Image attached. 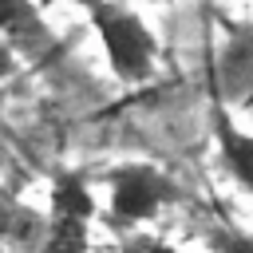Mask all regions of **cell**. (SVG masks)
Returning a JSON list of instances; mask_svg holds the SVG:
<instances>
[{
	"instance_id": "7a4b0ae2",
	"label": "cell",
	"mask_w": 253,
	"mask_h": 253,
	"mask_svg": "<svg viewBox=\"0 0 253 253\" xmlns=\"http://www.w3.org/2000/svg\"><path fill=\"white\" fill-rule=\"evenodd\" d=\"M95 210L91 178L83 170H59L47 190V213L40 217V253H87Z\"/></svg>"
},
{
	"instance_id": "7c38bea8",
	"label": "cell",
	"mask_w": 253,
	"mask_h": 253,
	"mask_svg": "<svg viewBox=\"0 0 253 253\" xmlns=\"http://www.w3.org/2000/svg\"><path fill=\"white\" fill-rule=\"evenodd\" d=\"M130 4H174V0H130Z\"/></svg>"
},
{
	"instance_id": "9c48e42d",
	"label": "cell",
	"mask_w": 253,
	"mask_h": 253,
	"mask_svg": "<svg viewBox=\"0 0 253 253\" xmlns=\"http://www.w3.org/2000/svg\"><path fill=\"white\" fill-rule=\"evenodd\" d=\"M8 75H16V51L0 40V79H8Z\"/></svg>"
},
{
	"instance_id": "6da1fadb",
	"label": "cell",
	"mask_w": 253,
	"mask_h": 253,
	"mask_svg": "<svg viewBox=\"0 0 253 253\" xmlns=\"http://www.w3.org/2000/svg\"><path fill=\"white\" fill-rule=\"evenodd\" d=\"M99 43H103V55H107V67L119 83L126 87H138L154 75L158 67V36L150 32V24L138 16V8L130 0H103L87 12Z\"/></svg>"
},
{
	"instance_id": "ba28073f",
	"label": "cell",
	"mask_w": 253,
	"mask_h": 253,
	"mask_svg": "<svg viewBox=\"0 0 253 253\" xmlns=\"http://www.w3.org/2000/svg\"><path fill=\"white\" fill-rule=\"evenodd\" d=\"M24 233H40V217L28 213L24 206H16V202H8V198L0 194V241L24 237Z\"/></svg>"
},
{
	"instance_id": "8fae6325",
	"label": "cell",
	"mask_w": 253,
	"mask_h": 253,
	"mask_svg": "<svg viewBox=\"0 0 253 253\" xmlns=\"http://www.w3.org/2000/svg\"><path fill=\"white\" fill-rule=\"evenodd\" d=\"M75 4H79L83 12H91V8H95V4H103V0H75Z\"/></svg>"
},
{
	"instance_id": "3957f363",
	"label": "cell",
	"mask_w": 253,
	"mask_h": 253,
	"mask_svg": "<svg viewBox=\"0 0 253 253\" xmlns=\"http://www.w3.org/2000/svg\"><path fill=\"white\" fill-rule=\"evenodd\" d=\"M107 182V217L119 229H134L158 217L166 206L182 202V186L154 162H119L103 174Z\"/></svg>"
},
{
	"instance_id": "30bf717a",
	"label": "cell",
	"mask_w": 253,
	"mask_h": 253,
	"mask_svg": "<svg viewBox=\"0 0 253 253\" xmlns=\"http://www.w3.org/2000/svg\"><path fill=\"white\" fill-rule=\"evenodd\" d=\"M237 107H241V111H245V115H249V119H253V91H249V99H241V103H237Z\"/></svg>"
},
{
	"instance_id": "52a82bcc",
	"label": "cell",
	"mask_w": 253,
	"mask_h": 253,
	"mask_svg": "<svg viewBox=\"0 0 253 253\" xmlns=\"http://www.w3.org/2000/svg\"><path fill=\"white\" fill-rule=\"evenodd\" d=\"M206 249L210 253H253V233L237 225H210L206 229Z\"/></svg>"
},
{
	"instance_id": "277c9868",
	"label": "cell",
	"mask_w": 253,
	"mask_h": 253,
	"mask_svg": "<svg viewBox=\"0 0 253 253\" xmlns=\"http://www.w3.org/2000/svg\"><path fill=\"white\" fill-rule=\"evenodd\" d=\"M210 130H213L221 170L233 178L237 190H245L253 198V130L233 123V115H229V107L221 99H213V107H210Z\"/></svg>"
},
{
	"instance_id": "5b68a950",
	"label": "cell",
	"mask_w": 253,
	"mask_h": 253,
	"mask_svg": "<svg viewBox=\"0 0 253 253\" xmlns=\"http://www.w3.org/2000/svg\"><path fill=\"white\" fill-rule=\"evenodd\" d=\"M0 40L16 55H32V59H43L55 51L51 28L36 0H0Z\"/></svg>"
},
{
	"instance_id": "8992f818",
	"label": "cell",
	"mask_w": 253,
	"mask_h": 253,
	"mask_svg": "<svg viewBox=\"0 0 253 253\" xmlns=\"http://www.w3.org/2000/svg\"><path fill=\"white\" fill-rule=\"evenodd\" d=\"M253 91V20L229 28L217 55V95L221 103H241Z\"/></svg>"
}]
</instances>
